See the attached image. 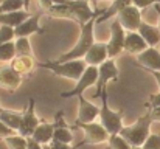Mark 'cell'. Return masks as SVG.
Returning <instances> with one entry per match:
<instances>
[{
	"label": "cell",
	"mask_w": 160,
	"mask_h": 149,
	"mask_svg": "<svg viewBox=\"0 0 160 149\" xmlns=\"http://www.w3.org/2000/svg\"><path fill=\"white\" fill-rule=\"evenodd\" d=\"M9 65H11L17 73H20V75L23 76V75H27V73H31V70H33L34 65H36V61H34L33 56H16V57L9 62Z\"/></svg>",
	"instance_id": "cb8c5ba5"
},
{
	"label": "cell",
	"mask_w": 160,
	"mask_h": 149,
	"mask_svg": "<svg viewBox=\"0 0 160 149\" xmlns=\"http://www.w3.org/2000/svg\"><path fill=\"white\" fill-rule=\"evenodd\" d=\"M53 132H54L53 123H48V121H42L41 120V124L36 127V131H34V134L31 137L38 143H41V145H50L52 140H53Z\"/></svg>",
	"instance_id": "7402d4cb"
},
{
	"label": "cell",
	"mask_w": 160,
	"mask_h": 149,
	"mask_svg": "<svg viewBox=\"0 0 160 149\" xmlns=\"http://www.w3.org/2000/svg\"><path fill=\"white\" fill-rule=\"evenodd\" d=\"M120 79L118 76V67L115 59H107L106 62H103L98 67V81L95 84L97 90L93 93V98H100V95L103 93V90H107L109 82H117Z\"/></svg>",
	"instance_id": "52a82bcc"
},
{
	"label": "cell",
	"mask_w": 160,
	"mask_h": 149,
	"mask_svg": "<svg viewBox=\"0 0 160 149\" xmlns=\"http://www.w3.org/2000/svg\"><path fill=\"white\" fill-rule=\"evenodd\" d=\"M27 11L25 0H3L0 5V12H12V11Z\"/></svg>",
	"instance_id": "4316f807"
},
{
	"label": "cell",
	"mask_w": 160,
	"mask_h": 149,
	"mask_svg": "<svg viewBox=\"0 0 160 149\" xmlns=\"http://www.w3.org/2000/svg\"><path fill=\"white\" fill-rule=\"evenodd\" d=\"M68 2H73V0H39V3L42 6V11H47L53 5H62V3H68Z\"/></svg>",
	"instance_id": "1f68e13d"
},
{
	"label": "cell",
	"mask_w": 160,
	"mask_h": 149,
	"mask_svg": "<svg viewBox=\"0 0 160 149\" xmlns=\"http://www.w3.org/2000/svg\"><path fill=\"white\" fill-rule=\"evenodd\" d=\"M142 149H160V134H151Z\"/></svg>",
	"instance_id": "4dcf8cb0"
},
{
	"label": "cell",
	"mask_w": 160,
	"mask_h": 149,
	"mask_svg": "<svg viewBox=\"0 0 160 149\" xmlns=\"http://www.w3.org/2000/svg\"><path fill=\"white\" fill-rule=\"evenodd\" d=\"M97 17H98V16H95V17L90 19L86 25L81 27V33H79V39H78L76 45H75L72 50H68L67 53H64V54L58 59L59 62L75 61V59H84L86 53H87L89 48L95 44V34H93V30H95Z\"/></svg>",
	"instance_id": "3957f363"
},
{
	"label": "cell",
	"mask_w": 160,
	"mask_h": 149,
	"mask_svg": "<svg viewBox=\"0 0 160 149\" xmlns=\"http://www.w3.org/2000/svg\"><path fill=\"white\" fill-rule=\"evenodd\" d=\"M3 143L8 146V149H27V138L19 134L3 138Z\"/></svg>",
	"instance_id": "83f0119b"
},
{
	"label": "cell",
	"mask_w": 160,
	"mask_h": 149,
	"mask_svg": "<svg viewBox=\"0 0 160 149\" xmlns=\"http://www.w3.org/2000/svg\"><path fill=\"white\" fill-rule=\"evenodd\" d=\"M54 132H53V140L59 142V143H65L70 145L73 142V134L70 131V126H67L65 120H64V112L59 110L54 117Z\"/></svg>",
	"instance_id": "2e32d148"
},
{
	"label": "cell",
	"mask_w": 160,
	"mask_h": 149,
	"mask_svg": "<svg viewBox=\"0 0 160 149\" xmlns=\"http://www.w3.org/2000/svg\"><path fill=\"white\" fill-rule=\"evenodd\" d=\"M146 72H149L154 76V79L157 82V87H159V92H160V72H157V70H146Z\"/></svg>",
	"instance_id": "f35d334b"
},
{
	"label": "cell",
	"mask_w": 160,
	"mask_h": 149,
	"mask_svg": "<svg viewBox=\"0 0 160 149\" xmlns=\"http://www.w3.org/2000/svg\"><path fill=\"white\" fill-rule=\"evenodd\" d=\"M87 2H89V0H87ZM93 2H100V0H93Z\"/></svg>",
	"instance_id": "7bdbcfd3"
},
{
	"label": "cell",
	"mask_w": 160,
	"mask_h": 149,
	"mask_svg": "<svg viewBox=\"0 0 160 149\" xmlns=\"http://www.w3.org/2000/svg\"><path fill=\"white\" fill-rule=\"evenodd\" d=\"M23 81V76L17 73L9 64H5L0 67V87H3L8 92H16Z\"/></svg>",
	"instance_id": "5bb4252c"
},
{
	"label": "cell",
	"mask_w": 160,
	"mask_h": 149,
	"mask_svg": "<svg viewBox=\"0 0 160 149\" xmlns=\"http://www.w3.org/2000/svg\"><path fill=\"white\" fill-rule=\"evenodd\" d=\"M157 9H159V12H160V8H159V6H157ZM157 27L160 28V17H159V25H157Z\"/></svg>",
	"instance_id": "60d3db41"
},
{
	"label": "cell",
	"mask_w": 160,
	"mask_h": 149,
	"mask_svg": "<svg viewBox=\"0 0 160 149\" xmlns=\"http://www.w3.org/2000/svg\"><path fill=\"white\" fill-rule=\"evenodd\" d=\"M156 3H160V0H132V5L137 6L138 9H145V8L156 5Z\"/></svg>",
	"instance_id": "d6a6232c"
},
{
	"label": "cell",
	"mask_w": 160,
	"mask_h": 149,
	"mask_svg": "<svg viewBox=\"0 0 160 149\" xmlns=\"http://www.w3.org/2000/svg\"><path fill=\"white\" fill-rule=\"evenodd\" d=\"M117 20L121 23V27L126 31H138L142 25V9H138L134 5H129L123 11H120Z\"/></svg>",
	"instance_id": "8fae6325"
},
{
	"label": "cell",
	"mask_w": 160,
	"mask_h": 149,
	"mask_svg": "<svg viewBox=\"0 0 160 149\" xmlns=\"http://www.w3.org/2000/svg\"><path fill=\"white\" fill-rule=\"evenodd\" d=\"M107 59H109V54H107L106 42H95L84 56V62L92 67H100Z\"/></svg>",
	"instance_id": "e0dca14e"
},
{
	"label": "cell",
	"mask_w": 160,
	"mask_h": 149,
	"mask_svg": "<svg viewBox=\"0 0 160 149\" xmlns=\"http://www.w3.org/2000/svg\"><path fill=\"white\" fill-rule=\"evenodd\" d=\"M132 149H142V148H132Z\"/></svg>",
	"instance_id": "ee69618b"
},
{
	"label": "cell",
	"mask_w": 160,
	"mask_h": 149,
	"mask_svg": "<svg viewBox=\"0 0 160 149\" xmlns=\"http://www.w3.org/2000/svg\"><path fill=\"white\" fill-rule=\"evenodd\" d=\"M106 149H110V148H109V146H107V148H106Z\"/></svg>",
	"instance_id": "bcb514c9"
},
{
	"label": "cell",
	"mask_w": 160,
	"mask_h": 149,
	"mask_svg": "<svg viewBox=\"0 0 160 149\" xmlns=\"http://www.w3.org/2000/svg\"><path fill=\"white\" fill-rule=\"evenodd\" d=\"M129 5H132V0H113L110 3V6H107L104 11H101V14L97 17V23H101V22L112 19V17H117L120 14V11H123Z\"/></svg>",
	"instance_id": "44dd1931"
},
{
	"label": "cell",
	"mask_w": 160,
	"mask_h": 149,
	"mask_svg": "<svg viewBox=\"0 0 160 149\" xmlns=\"http://www.w3.org/2000/svg\"><path fill=\"white\" fill-rule=\"evenodd\" d=\"M16 56H17V53H16L14 41L0 45V62H11Z\"/></svg>",
	"instance_id": "484cf974"
},
{
	"label": "cell",
	"mask_w": 160,
	"mask_h": 149,
	"mask_svg": "<svg viewBox=\"0 0 160 149\" xmlns=\"http://www.w3.org/2000/svg\"><path fill=\"white\" fill-rule=\"evenodd\" d=\"M44 149H52V148H50L48 145H44Z\"/></svg>",
	"instance_id": "ab89813d"
},
{
	"label": "cell",
	"mask_w": 160,
	"mask_h": 149,
	"mask_svg": "<svg viewBox=\"0 0 160 149\" xmlns=\"http://www.w3.org/2000/svg\"><path fill=\"white\" fill-rule=\"evenodd\" d=\"M44 12H45V11H38V12L31 14L22 25H19L17 28H14L16 37H30L31 34H38V33L42 34L45 30L41 27L39 20H41V17L44 16Z\"/></svg>",
	"instance_id": "4fadbf2b"
},
{
	"label": "cell",
	"mask_w": 160,
	"mask_h": 149,
	"mask_svg": "<svg viewBox=\"0 0 160 149\" xmlns=\"http://www.w3.org/2000/svg\"><path fill=\"white\" fill-rule=\"evenodd\" d=\"M151 124H152V118L149 115V112H146L145 115H142L134 124L131 126H124L120 132V135L132 146V148H142L145 145V142L148 140V137L151 135Z\"/></svg>",
	"instance_id": "7a4b0ae2"
},
{
	"label": "cell",
	"mask_w": 160,
	"mask_h": 149,
	"mask_svg": "<svg viewBox=\"0 0 160 149\" xmlns=\"http://www.w3.org/2000/svg\"><path fill=\"white\" fill-rule=\"evenodd\" d=\"M138 34L145 39L148 47H157L160 44V28L156 25H149V23L142 22V25L138 28Z\"/></svg>",
	"instance_id": "ffe728a7"
},
{
	"label": "cell",
	"mask_w": 160,
	"mask_h": 149,
	"mask_svg": "<svg viewBox=\"0 0 160 149\" xmlns=\"http://www.w3.org/2000/svg\"><path fill=\"white\" fill-rule=\"evenodd\" d=\"M14 37H16V34H14V28H11V27H5V25L0 27V45L14 41Z\"/></svg>",
	"instance_id": "f546056e"
},
{
	"label": "cell",
	"mask_w": 160,
	"mask_h": 149,
	"mask_svg": "<svg viewBox=\"0 0 160 149\" xmlns=\"http://www.w3.org/2000/svg\"><path fill=\"white\" fill-rule=\"evenodd\" d=\"M30 11H12V12H0V25L5 27H11V28H17L19 25H22L28 17H30Z\"/></svg>",
	"instance_id": "d6986e66"
},
{
	"label": "cell",
	"mask_w": 160,
	"mask_h": 149,
	"mask_svg": "<svg viewBox=\"0 0 160 149\" xmlns=\"http://www.w3.org/2000/svg\"><path fill=\"white\" fill-rule=\"evenodd\" d=\"M107 146L110 149H132V146L121 135H110L107 140Z\"/></svg>",
	"instance_id": "f1b7e54d"
},
{
	"label": "cell",
	"mask_w": 160,
	"mask_h": 149,
	"mask_svg": "<svg viewBox=\"0 0 160 149\" xmlns=\"http://www.w3.org/2000/svg\"><path fill=\"white\" fill-rule=\"evenodd\" d=\"M76 98H78V117L75 121L76 123H95L97 118L100 117V106L86 99L84 95H79Z\"/></svg>",
	"instance_id": "7c38bea8"
},
{
	"label": "cell",
	"mask_w": 160,
	"mask_h": 149,
	"mask_svg": "<svg viewBox=\"0 0 160 149\" xmlns=\"http://www.w3.org/2000/svg\"><path fill=\"white\" fill-rule=\"evenodd\" d=\"M14 134H17V132H14V131L9 129L3 121H0V140H3V138H6V137H11V135H14Z\"/></svg>",
	"instance_id": "e575fe53"
},
{
	"label": "cell",
	"mask_w": 160,
	"mask_h": 149,
	"mask_svg": "<svg viewBox=\"0 0 160 149\" xmlns=\"http://www.w3.org/2000/svg\"><path fill=\"white\" fill-rule=\"evenodd\" d=\"M146 107H148V109L160 107V92L159 93H154V95H149V98L146 101Z\"/></svg>",
	"instance_id": "836d02e7"
},
{
	"label": "cell",
	"mask_w": 160,
	"mask_h": 149,
	"mask_svg": "<svg viewBox=\"0 0 160 149\" xmlns=\"http://www.w3.org/2000/svg\"><path fill=\"white\" fill-rule=\"evenodd\" d=\"M146 48H148V44L138 34V31H126V37H124V51L126 53L138 56Z\"/></svg>",
	"instance_id": "ac0fdd59"
},
{
	"label": "cell",
	"mask_w": 160,
	"mask_h": 149,
	"mask_svg": "<svg viewBox=\"0 0 160 149\" xmlns=\"http://www.w3.org/2000/svg\"><path fill=\"white\" fill-rule=\"evenodd\" d=\"M27 149H44V145L38 143L33 137H28L27 138Z\"/></svg>",
	"instance_id": "d590c367"
},
{
	"label": "cell",
	"mask_w": 160,
	"mask_h": 149,
	"mask_svg": "<svg viewBox=\"0 0 160 149\" xmlns=\"http://www.w3.org/2000/svg\"><path fill=\"white\" fill-rule=\"evenodd\" d=\"M109 31H110V37L106 42L107 54H109V59H115L117 56L121 54V51H124L126 30L121 27V23L117 19H113L112 23L109 25Z\"/></svg>",
	"instance_id": "9c48e42d"
},
{
	"label": "cell",
	"mask_w": 160,
	"mask_h": 149,
	"mask_svg": "<svg viewBox=\"0 0 160 149\" xmlns=\"http://www.w3.org/2000/svg\"><path fill=\"white\" fill-rule=\"evenodd\" d=\"M45 12L50 17H54V19L75 20L79 27L86 25L95 16H100L101 14V11H93L90 8L87 0H73V2L62 3V5H53Z\"/></svg>",
	"instance_id": "6da1fadb"
},
{
	"label": "cell",
	"mask_w": 160,
	"mask_h": 149,
	"mask_svg": "<svg viewBox=\"0 0 160 149\" xmlns=\"http://www.w3.org/2000/svg\"><path fill=\"white\" fill-rule=\"evenodd\" d=\"M70 127H79L82 132H84V142L79 143L78 146L75 148H79V146H84V145H101V143H107L109 140V132L100 124V123H76Z\"/></svg>",
	"instance_id": "8992f818"
},
{
	"label": "cell",
	"mask_w": 160,
	"mask_h": 149,
	"mask_svg": "<svg viewBox=\"0 0 160 149\" xmlns=\"http://www.w3.org/2000/svg\"><path fill=\"white\" fill-rule=\"evenodd\" d=\"M101 106H100V124L109 132V135H120L121 129L124 127L123 124V110H112L109 107V99H107V90H103L100 95Z\"/></svg>",
	"instance_id": "5b68a950"
},
{
	"label": "cell",
	"mask_w": 160,
	"mask_h": 149,
	"mask_svg": "<svg viewBox=\"0 0 160 149\" xmlns=\"http://www.w3.org/2000/svg\"><path fill=\"white\" fill-rule=\"evenodd\" d=\"M2 109H3V107H2V106H0V112H2Z\"/></svg>",
	"instance_id": "b9f144b4"
},
{
	"label": "cell",
	"mask_w": 160,
	"mask_h": 149,
	"mask_svg": "<svg viewBox=\"0 0 160 149\" xmlns=\"http://www.w3.org/2000/svg\"><path fill=\"white\" fill-rule=\"evenodd\" d=\"M22 112H23L22 124H20V129H19L17 134L28 138L34 134L36 127L41 124V120L36 115V101H34V98H28V104L25 106V109Z\"/></svg>",
	"instance_id": "30bf717a"
},
{
	"label": "cell",
	"mask_w": 160,
	"mask_h": 149,
	"mask_svg": "<svg viewBox=\"0 0 160 149\" xmlns=\"http://www.w3.org/2000/svg\"><path fill=\"white\" fill-rule=\"evenodd\" d=\"M14 45H16V53H17V56H33L30 37H16Z\"/></svg>",
	"instance_id": "d4e9b609"
},
{
	"label": "cell",
	"mask_w": 160,
	"mask_h": 149,
	"mask_svg": "<svg viewBox=\"0 0 160 149\" xmlns=\"http://www.w3.org/2000/svg\"><path fill=\"white\" fill-rule=\"evenodd\" d=\"M52 149H76L73 148L72 145H65V143H59V142H56V140H52V143L48 145Z\"/></svg>",
	"instance_id": "8d00e7d4"
},
{
	"label": "cell",
	"mask_w": 160,
	"mask_h": 149,
	"mask_svg": "<svg viewBox=\"0 0 160 149\" xmlns=\"http://www.w3.org/2000/svg\"><path fill=\"white\" fill-rule=\"evenodd\" d=\"M22 117H23V112H19V110L2 109V112H0V121H3L14 132H19L20 124H22Z\"/></svg>",
	"instance_id": "603a6c76"
},
{
	"label": "cell",
	"mask_w": 160,
	"mask_h": 149,
	"mask_svg": "<svg viewBox=\"0 0 160 149\" xmlns=\"http://www.w3.org/2000/svg\"><path fill=\"white\" fill-rule=\"evenodd\" d=\"M38 67L50 70L53 75L59 76V78L78 81L81 78V75L86 72L87 64L84 62V59H75V61H65V62L48 61V62H38Z\"/></svg>",
	"instance_id": "277c9868"
},
{
	"label": "cell",
	"mask_w": 160,
	"mask_h": 149,
	"mask_svg": "<svg viewBox=\"0 0 160 149\" xmlns=\"http://www.w3.org/2000/svg\"><path fill=\"white\" fill-rule=\"evenodd\" d=\"M2 2H3V0H0V5H2Z\"/></svg>",
	"instance_id": "f6af8a7d"
},
{
	"label": "cell",
	"mask_w": 160,
	"mask_h": 149,
	"mask_svg": "<svg viewBox=\"0 0 160 149\" xmlns=\"http://www.w3.org/2000/svg\"><path fill=\"white\" fill-rule=\"evenodd\" d=\"M137 65L143 70H157L160 72V51L157 47H148L143 53L135 56Z\"/></svg>",
	"instance_id": "9a60e30c"
},
{
	"label": "cell",
	"mask_w": 160,
	"mask_h": 149,
	"mask_svg": "<svg viewBox=\"0 0 160 149\" xmlns=\"http://www.w3.org/2000/svg\"><path fill=\"white\" fill-rule=\"evenodd\" d=\"M151 118H152V123L154 121H159L160 123V107H154V109H148Z\"/></svg>",
	"instance_id": "74e56055"
},
{
	"label": "cell",
	"mask_w": 160,
	"mask_h": 149,
	"mask_svg": "<svg viewBox=\"0 0 160 149\" xmlns=\"http://www.w3.org/2000/svg\"><path fill=\"white\" fill-rule=\"evenodd\" d=\"M97 81H98V67L87 65L86 72H84V73L81 75V78L76 81L75 87H73V89H70V90H67V92H62L59 97L65 99V98H75V97L84 95V92H86L89 87L95 86V84H97Z\"/></svg>",
	"instance_id": "ba28073f"
}]
</instances>
